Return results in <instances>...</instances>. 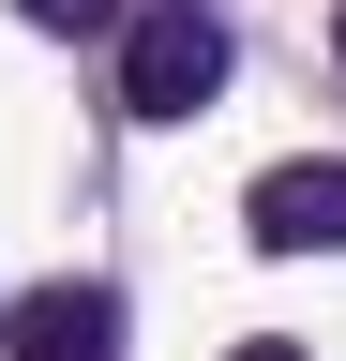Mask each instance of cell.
<instances>
[{
	"label": "cell",
	"mask_w": 346,
	"mask_h": 361,
	"mask_svg": "<svg viewBox=\"0 0 346 361\" xmlns=\"http://www.w3.org/2000/svg\"><path fill=\"white\" fill-rule=\"evenodd\" d=\"M211 90H226V16H211V0L121 16V106H136V121H196Z\"/></svg>",
	"instance_id": "6da1fadb"
},
{
	"label": "cell",
	"mask_w": 346,
	"mask_h": 361,
	"mask_svg": "<svg viewBox=\"0 0 346 361\" xmlns=\"http://www.w3.org/2000/svg\"><path fill=\"white\" fill-rule=\"evenodd\" d=\"M241 226H256V256H346V166H331V151L271 166V180L241 196Z\"/></svg>",
	"instance_id": "7a4b0ae2"
},
{
	"label": "cell",
	"mask_w": 346,
	"mask_h": 361,
	"mask_svg": "<svg viewBox=\"0 0 346 361\" xmlns=\"http://www.w3.org/2000/svg\"><path fill=\"white\" fill-rule=\"evenodd\" d=\"M0 331H16V361H121V286H30L0 301Z\"/></svg>",
	"instance_id": "3957f363"
},
{
	"label": "cell",
	"mask_w": 346,
	"mask_h": 361,
	"mask_svg": "<svg viewBox=\"0 0 346 361\" xmlns=\"http://www.w3.org/2000/svg\"><path fill=\"white\" fill-rule=\"evenodd\" d=\"M16 16H30V30H121L136 0H16Z\"/></svg>",
	"instance_id": "277c9868"
},
{
	"label": "cell",
	"mask_w": 346,
	"mask_h": 361,
	"mask_svg": "<svg viewBox=\"0 0 346 361\" xmlns=\"http://www.w3.org/2000/svg\"><path fill=\"white\" fill-rule=\"evenodd\" d=\"M226 361H316V346H286V331H241V346H226Z\"/></svg>",
	"instance_id": "5b68a950"
},
{
	"label": "cell",
	"mask_w": 346,
	"mask_h": 361,
	"mask_svg": "<svg viewBox=\"0 0 346 361\" xmlns=\"http://www.w3.org/2000/svg\"><path fill=\"white\" fill-rule=\"evenodd\" d=\"M331 45H346V0H331Z\"/></svg>",
	"instance_id": "8992f818"
}]
</instances>
